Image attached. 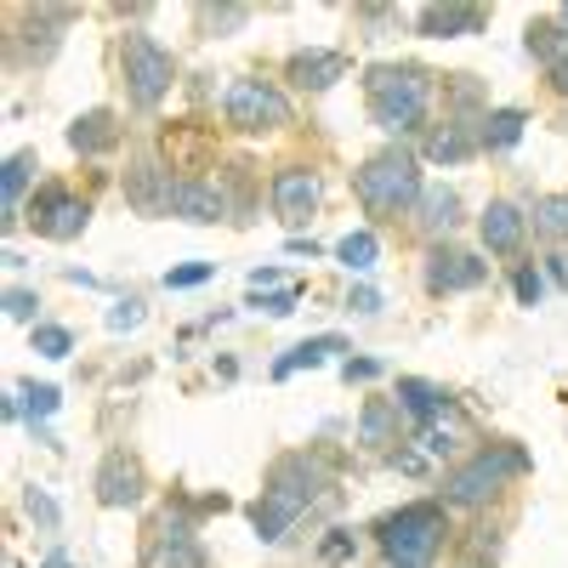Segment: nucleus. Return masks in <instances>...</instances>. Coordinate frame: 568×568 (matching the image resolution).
<instances>
[{
  "instance_id": "f257e3e1",
  "label": "nucleus",
  "mask_w": 568,
  "mask_h": 568,
  "mask_svg": "<svg viewBox=\"0 0 568 568\" xmlns=\"http://www.w3.org/2000/svg\"><path fill=\"white\" fill-rule=\"evenodd\" d=\"M444 74H433L426 63H369L364 69V103L375 131H387L393 142L426 136L433 131V103H438Z\"/></svg>"
},
{
  "instance_id": "f03ea898",
  "label": "nucleus",
  "mask_w": 568,
  "mask_h": 568,
  "mask_svg": "<svg viewBox=\"0 0 568 568\" xmlns=\"http://www.w3.org/2000/svg\"><path fill=\"white\" fill-rule=\"evenodd\" d=\"M535 471V460H529V449L524 444H511V438H489V444H478V449H466L444 478H438V500L449 506V511H484V506H495L511 484H524Z\"/></svg>"
},
{
  "instance_id": "7ed1b4c3",
  "label": "nucleus",
  "mask_w": 568,
  "mask_h": 568,
  "mask_svg": "<svg viewBox=\"0 0 568 568\" xmlns=\"http://www.w3.org/2000/svg\"><path fill=\"white\" fill-rule=\"evenodd\" d=\"M353 200L364 205L369 222H404V216H415L420 200H426V165H420V154L404 149V142H387V149H375L369 160H358Z\"/></svg>"
},
{
  "instance_id": "20e7f679",
  "label": "nucleus",
  "mask_w": 568,
  "mask_h": 568,
  "mask_svg": "<svg viewBox=\"0 0 568 568\" xmlns=\"http://www.w3.org/2000/svg\"><path fill=\"white\" fill-rule=\"evenodd\" d=\"M369 540L387 568H433L444 557V546L455 540V517L444 500H404L398 511L375 517Z\"/></svg>"
},
{
  "instance_id": "39448f33",
  "label": "nucleus",
  "mask_w": 568,
  "mask_h": 568,
  "mask_svg": "<svg viewBox=\"0 0 568 568\" xmlns=\"http://www.w3.org/2000/svg\"><path fill=\"white\" fill-rule=\"evenodd\" d=\"M114 63H120V85H125V103L136 114L160 109L171 91H176V58L171 45H160L149 29H125L114 40Z\"/></svg>"
},
{
  "instance_id": "423d86ee",
  "label": "nucleus",
  "mask_w": 568,
  "mask_h": 568,
  "mask_svg": "<svg viewBox=\"0 0 568 568\" xmlns=\"http://www.w3.org/2000/svg\"><path fill=\"white\" fill-rule=\"evenodd\" d=\"M291 91H284L278 80H262V74H240L227 80L222 91V125L240 131V136H278L284 125H291Z\"/></svg>"
},
{
  "instance_id": "0eeeda50",
  "label": "nucleus",
  "mask_w": 568,
  "mask_h": 568,
  "mask_svg": "<svg viewBox=\"0 0 568 568\" xmlns=\"http://www.w3.org/2000/svg\"><path fill=\"white\" fill-rule=\"evenodd\" d=\"M74 7H12L7 34V69H45L63 45V29L74 23Z\"/></svg>"
},
{
  "instance_id": "6e6552de",
  "label": "nucleus",
  "mask_w": 568,
  "mask_h": 568,
  "mask_svg": "<svg viewBox=\"0 0 568 568\" xmlns=\"http://www.w3.org/2000/svg\"><path fill=\"white\" fill-rule=\"evenodd\" d=\"M136 568H211V551L200 540V524H194V517H182L176 506H165L160 517H149Z\"/></svg>"
},
{
  "instance_id": "1a4fd4ad",
  "label": "nucleus",
  "mask_w": 568,
  "mask_h": 568,
  "mask_svg": "<svg viewBox=\"0 0 568 568\" xmlns=\"http://www.w3.org/2000/svg\"><path fill=\"white\" fill-rule=\"evenodd\" d=\"M23 222L40 233V240L69 245V240H80V233L91 227V200L74 194L69 182H40L29 194V205H23Z\"/></svg>"
},
{
  "instance_id": "9d476101",
  "label": "nucleus",
  "mask_w": 568,
  "mask_h": 568,
  "mask_svg": "<svg viewBox=\"0 0 568 568\" xmlns=\"http://www.w3.org/2000/svg\"><path fill=\"white\" fill-rule=\"evenodd\" d=\"M420 284H426V296H471V291H484V284H489V256L484 251H466L455 240L426 245Z\"/></svg>"
},
{
  "instance_id": "9b49d317",
  "label": "nucleus",
  "mask_w": 568,
  "mask_h": 568,
  "mask_svg": "<svg viewBox=\"0 0 568 568\" xmlns=\"http://www.w3.org/2000/svg\"><path fill=\"white\" fill-rule=\"evenodd\" d=\"M262 489H273V495H284V500H296L302 511H313L318 500L336 495V478H329V466H324L318 449H291V455H278V460L267 466Z\"/></svg>"
},
{
  "instance_id": "f8f14e48",
  "label": "nucleus",
  "mask_w": 568,
  "mask_h": 568,
  "mask_svg": "<svg viewBox=\"0 0 568 568\" xmlns=\"http://www.w3.org/2000/svg\"><path fill=\"white\" fill-rule=\"evenodd\" d=\"M171 194H176V176H171L165 160H154V154L125 160V171H120V200H125L136 216H149V222L171 216Z\"/></svg>"
},
{
  "instance_id": "ddd939ff",
  "label": "nucleus",
  "mask_w": 568,
  "mask_h": 568,
  "mask_svg": "<svg viewBox=\"0 0 568 568\" xmlns=\"http://www.w3.org/2000/svg\"><path fill=\"white\" fill-rule=\"evenodd\" d=\"M267 200H273V216L284 222V227H307L313 216H318V205H324V176L313 171V165H278L273 171V182H267Z\"/></svg>"
},
{
  "instance_id": "4468645a",
  "label": "nucleus",
  "mask_w": 568,
  "mask_h": 568,
  "mask_svg": "<svg viewBox=\"0 0 568 568\" xmlns=\"http://www.w3.org/2000/svg\"><path fill=\"white\" fill-rule=\"evenodd\" d=\"M529 205H517V200H489L478 211V245L484 256L495 262H511V256H524L529 251Z\"/></svg>"
},
{
  "instance_id": "2eb2a0df",
  "label": "nucleus",
  "mask_w": 568,
  "mask_h": 568,
  "mask_svg": "<svg viewBox=\"0 0 568 568\" xmlns=\"http://www.w3.org/2000/svg\"><path fill=\"white\" fill-rule=\"evenodd\" d=\"M171 216L176 222H194V227H216L233 222V194L222 176H176V194H171Z\"/></svg>"
},
{
  "instance_id": "dca6fc26",
  "label": "nucleus",
  "mask_w": 568,
  "mask_h": 568,
  "mask_svg": "<svg viewBox=\"0 0 568 568\" xmlns=\"http://www.w3.org/2000/svg\"><path fill=\"white\" fill-rule=\"evenodd\" d=\"M91 489H98V506L109 511H131L149 500V471H142V460L131 449H109L98 460V478H91Z\"/></svg>"
},
{
  "instance_id": "f3484780",
  "label": "nucleus",
  "mask_w": 568,
  "mask_h": 568,
  "mask_svg": "<svg viewBox=\"0 0 568 568\" xmlns=\"http://www.w3.org/2000/svg\"><path fill=\"white\" fill-rule=\"evenodd\" d=\"M347 52H336V45H302V52L284 58V80H291L296 91H307V98H318V91L342 85L347 80Z\"/></svg>"
},
{
  "instance_id": "a211bd4d",
  "label": "nucleus",
  "mask_w": 568,
  "mask_h": 568,
  "mask_svg": "<svg viewBox=\"0 0 568 568\" xmlns=\"http://www.w3.org/2000/svg\"><path fill=\"white\" fill-rule=\"evenodd\" d=\"M393 398L404 404L409 426H438V420H455L460 415V398L444 382H426V375H398Z\"/></svg>"
},
{
  "instance_id": "6ab92c4d",
  "label": "nucleus",
  "mask_w": 568,
  "mask_h": 568,
  "mask_svg": "<svg viewBox=\"0 0 568 568\" xmlns=\"http://www.w3.org/2000/svg\"><path fill=\"white\" fill-rule=\"evenodd\" d=\"M484 149H478V125L471 120H433V131L420 136V165H466V160H478Z\"/></svg>"
},
{
  "instance_id": "aec40b11",
  "label": "nucleus",
  "mask_w": 568,
  "mask_h": 568,
  "mask_svg": "<svg viewBox=\"0 0 568 568\" xmlns=\"http://www.w3.org/2000/svg\"><path fill=\"white\" fill-rule=\"evenodd\" d=\"M489 7H415L409 29L420 40H466V34H484L489 29Z\"/></svg>"
},
{
  "instance_id": "412c9836",
  "label": "nucleus",
  "mask_w": 568,
  "mask_h": 568,
  "mask_svg": "<svg viewBox=\"0 0 568 568\" xmlns=\"http://www.w3.org/2000/svg\"><path fill=\"white\" fill-rule=\"evenodd\" d=\"M404 433H409V415L398 398H364V409H358V444L364 449L393 455V449H404Z\"/></svg>"
},
{
  "instance_id": "4be33fe9",
  "label": "nucleus",
  "mask_w": 568,
  "mask_h": 568,
  "mask_svg": "<svg viewBox=\"0 0 568 568\" xmlns=\"http://www.w3.org/2000/svg\"><path fill=\"white\" fill-rule=\"evenodd\" d=\"M63 136H69V149H74L80 160H109L120 142H125V125H120L114 109H85V114L69 120Z\"/></svg>"
},
{
  "instance_id": "5701e85b",
  "label": "nucleus",
  "mask_w": 568,
  "mask_h": 568,
  "mask_svg": "<svg viewBox=\"0 0 568 568\" xmlns=\"http://www.w3.org/2000/svg\"><path fill=\"white\" fill-rule=\"evenodd\" d=\"M245 517H251V535H256L262 546H278L284 535H291V529L302 524V517H307V511H302L296 500H284V495H273V489H262V495H256V500L245 506Z\"/></svg>"
},
{
  "instance_id": "b1692460",
  "label": "nucleus",
  "mask_w": 568,
  "mask_h": 568,
  "mask_svg": "<svg viewBox=\"0 0 568 568\" xmlns=\"http://www.w3.org/2000/svg\"><path fill=\"white\" fill-rule=\"evenodd\" d=\"M460 222H466V200H460V187H426V200H420V211H415V227L426 233V240L444 245Z\"/></svg>"
},
{
  "instance_id": "393cba45",
  "label": "nucleus",
  "mask_w": 568,
  "mask_h": 568,
  "mask_svg": "<svg viewBox=\"0 0 568 568\" xmlns=\"http://www.w3.org/2000/svg\"><path fill=\"white\" fill-rule=\"evenodd\" d=\"M524 136H529V109L500 103V109H489V114L478 120V149H484V154H511Z\"/></svg>"
},
{
  "instance_id": "a878e982",
  "label": "nucleus",
  "mask_w": 568,
  "mask_h": 568,
  "mask_svg": "<svg viewBox=\"0 0 568 568\" xmlns=\"http://www.w3.org/2000/svg\"><path fill=\"white\" fill-rule=\"evenodd\" d=\"M524 52H529L546 74L568 58V29L557 23V12H551V18H529V29H524Z\"/></svg>"
},
{
  "instance_id": "bb28decb",
  "label": "nucleus",
  "mask_w": 568,
  "mask_h": 568,
  "mask_svg": "<svg viewBox=\"0 0 568 568\" xmlns=\"http://www.w3.org/2000/svg\"><path fill=\"white\" fill-rule=\"evenodd\" d=\"M34 171H40V154H34V149L7 154V176H0V187H7V227H18V222H23V205H29V182H34Z\"/></svg>"
},
{
  "instance_id": "cd10ccee",
  "label": "nucleus",
  "mask_w": 568,
  "mask_h": 568,
  "mask_svg": "<svg viewBox=\"0 0 568 568\" xmlns=\"http://www.w3.org/2000/svg\"><path fill=\"white\" fill-rule=\"evenodd\" d=\"M529 227L551 251H568V194H535L529 200Z\"/></svg>"
},
{
  "instance_id": "c85d7f7f",
  "label": "nucleus",
  "mask_w": 568,
  "mask_h": 568,
  "mask_svg": "<svg viewBox=\"0 0 568 568\" xmlns=\"http://www.w3.org/2000/svg\"><path fill=\"white\" fill-rule=\"evenodd\" d=\"M336 353H353L342 336H313V342H296L284 358H273V382H291L296 369H318L324 358H336Z\"/></svg>"
},
{
  "instance_id": "c756f323",
  "label": "nucleus",
  "mask_w": 568,
  "mask_h": 568,
  "mask_svg": "<svg viewBox=\"0 0 568 568\" xmlns=\"http://www.w3.org/2000/svg\"><path fill=\"white\" fill-rule=\"evenodd\" d=\"M329 256H336L347 273H375V262H382V240H375V227H353V233H342L336 245H329Z\"/></svg>"
},
{
  "instance_id": "7c9ffc66",
  "label": "nucleus",
  "mask_w": 568,
  "mask_h": 568,
  "mask_svg": "<svg viewBox=\"0 0 568 568\" xmlns=\"http://www.w3.org/2000/svg\"><path fill=\"white\" fill-rule=\"evenodd\" d=\"M415 444L433 460H460V449H466V409L455 420H438V426H415Z\"/></svg>"
},
{
  "instance_id": "2f4dec72",
  "label": "nucleus",
  "mask_w": 568,
  "mask_h": 568,
  "mask_svg": "<svg viewBox=\"0 0 568 568\" xmlns=\"http://www.w3.org/2000/svg\"><path fill=\"white\" fill-rule=\"evenodd\" d=\"M256 12L251 7H194V29H200V40H222V34H233V29H245Z\"/></svg>"
},
{
  "instance_id": "473e14b6",
  "label": "nucleus",
  "mask_w": 568,
  "mask_h": 568,
  "mask_svg": "<svg viewBox=\"0 0 568 568\" xmlns=\"http://www.w3.org/2000/svg\"><path fill=\"white\" fill-rule=\"evenodd\" d=\"M313 557H318V568H347V562L358 557V535H353L347 524L324 529V535H318V546H313Z\"/></svg>"
},
{
  "instance_id": "72a5a7b5",
  "label": "nucleus",
  "mask_w": 568,
  "mask_h": 568,
  "mask_svg": "<svg viewBox=\"0 0 568 568\" xmlns=\"http://www.w3.org/2000/svg\"><path fill=\"white\" fill-rule=\"evenodd\" d=\"M546 267L540 262H511V296H517V307H540L546 302Z\"/></svg>"
},
{
  "instance_id": "f704fd0d",
  "label": "nucleus",
  "mask_w": 568,
  "mask_h": 568,
  "mask_svg": "<svg viewBox=\"0 0 568 568\" xmlns=\"http://www.w3.org/2000/svg\"><path fill=\"white\" fill-rule=\"evenodd\" d=\"M18 393H23V415H29V433H34L40 420H52V415H58V404H63V393H58L52 382H23Z\"/></svg>"
},
{
  "instance_id": "c9c22d12",
  "label": "nucleus",
  "mask_w": 568,
  "mask_h": 568,
  "mask_svg": "<svg viewBox=\"0 0 568 568\" xmlns=\"http://www.w3.org/2000/svg\"><path fill=\"white\" fill-rule=\"evenodd\" d=\"M29 347H34L40 358H69V353H74V329H69V324H34V329H29Z\"/></svg>"
},
{
  "instance_id": "e433bc0d",
  "label": "nucleus",
  "mask_w": 568,
  "mask_h": 568,
  "mask_svg": "<svg viewBox=\"0 0 568 568\" xmlns=\"http://www.w3.org/2000/svg\"><path fill=\"white\" fill-rule=\"evenodd\" d=\"M353 23L364 29V40H382V29H404L398 7H353Z\"/></svg>"
},
{
  "instance_id": "4c0bfd02",
  "label": "nucleus",
  "mask_w": 568,
  "mask_h": 568,
  "mask_svg": "<svg viewBox=\"0 0 568 568\" xmlns=\"http://www.w3.org/2000/svg\"><path fill=\"white\" fill-rule=\"evenodd\" d=\"M296 302H302V291H296V284H284V291H267V296H256L251 291V313H267V318H291L296 313Z\"/></svg>"
},
{
  "instance_id": "58836bf2",
  "label": "nucleus",
  "mask_w": 568,
  "mask_h": 568,
  "mask_svg": "<svg viewBox=\"0 0 568 568\" xmlns=\"http://www.w3.org/2000/svg\"><path fill=\"white\" fill-rule=\"evenodd\" d=\"M382 375H387L382 358H353V353L342 358V382H347V387H369V382H382Z\"/></svg>"
},
{
  "instance_id": "ea45409f",
  "label": "nucleus",
  "mask_w": 568,
  "mask_h": 568,
  "mask_svg": "<svg viewBox=\"0 0 568 568\" xmlns=\"http://www.w3.org/2000/svg\"><path fill=\"white\" fill-rule=\"evenodd\" d=\"M23 506H29V517L40 529H63V511H58V500L45 495V489H23Z\"/></svg>"
},
{
  "instance_id": "a19ab883",
  "label": "nucleus",
  "mask_w": 568,
  "mask_h": 568,
  "mask_svg": "<svg viewBox=\"0 0 568 568\" xmlns=\"http://www.w3.org/2000/svg\"><path fill=\"white\" fill-rule=\"evenodd\" d=\"M211 273H216V262H182V267L165 273V291H194V284H205Z\"/></svg>"
},
{
  "instance_id": "79ce46f5",
  "label": "nucleus",
  "mask_w": 568,
  "mask_h": 568,
  "mask_svg": "<svg viewBox=\"0 0 568 568\" xmlns=\"http://www.w3.org/2000/svg\"><path fill=\"white\" fill-rule=\"evenodd\" d=\"M387 466H393V471H404V478H420V471L433 466V455H426L420 444H404V449H393V455H387Z\"/></svg>"
},
{
  "instance_id": "37998d69",
  "label": "nucleus",
  "mask_w": 568,
  "mask_h": 568,
  "mask_svg": "<svg viewBox=\"0 0 568 568\" xmlns=\"http://www.w3.org/2000/svg\"><path fill=\"white\" fill-rule=\"evenodd\" d=\"M34 307H40V296H34V291H23V284H12V291H7V318L29 324V318H34ZM34 324H40V318H34Z\"/></svg>"
},
{
  "instance_id": "c03bdc74",
  "label": "nucleus",
  "mask_w": 568,
  "mask_h": 568,
  "mask_svg": "<svg viewBox=\"0 0 568 568\" xmlns=\"http://www.w3.org/2000/svg\"><path fill=\"white\" fill-rule=\"evenodd\" d=\"M347 313H382V291H375V284H353V291H347Z\"/></svg>"
},
{
  "instance_id": "a18cd8bd",
  "label": "nucleus",
  "mask_w": 568,
  "mask_h": 568,
  "mask_svg": "<svg viewBox=\"0 0 568 568\" xmlns=\"http://www.w3.org/2000/svg\"><path fill=\"white\" fill-rule=\"evenodd\" d=\"M142 324V302L131 296V302H120V307H109V329H136Z\"/></svg>"
},
{
  "instance_id": "49530a36",
  "label": "nucleus",
  "mask_w": 568,
  "mask_h": 568,
  "mask_svg": "<svg viewBox=\"0 0 568 568\" xmlns=\"http://www.w3.org/2000/svg\"><path fill=\"white\" fill-rule=\"evenodd\" d=\"M540 267H546V284L568 291V251H551V256H540Z\"/></svg>"
},
{
  "instance_id": "de8ad7c7",
  "label": "nucleus",
  "mask_w": 568,
  "mask_h": 568,
  "mask_svg": "<svg viewBox=\"0 0 568 568\" xmlns=\"http://www.w3.org/2000/svg\"><path fill=\"white\" fill-rule=\"evenodd\" d=\"M278 278H284L278 267H251V291H256V296H262V291H284Z\"/></svg>"
},
{
  "instance_id": "09e8293b",
  "label": "nucleus",
  "mask_w": 568,
  "mask_h": 568,
  "mask_svg": "<svg viewBox=\"0 0 568 568\" xmlns=\"http://www.w3.org/2000/svg\"><path fill=\"white\" fill-rule=\"evenodd\" d=\"M284 251H291V256H307V262L324 256V245H318V240H302V233H291V245H284Z\"/></svg>"
},
{
  "instance_id": "8fccbe9b",
  "label": "nucleus",
  "mask_w": 568,
  "mask_h": 568,
  "mask_svg": "<svg viewBox=\"0 0 568 568\" xmlns=\"http://www.w3.org/2000/svg\"><path fill=\"white\" fill-rule=\"evenodd\" d=\"M546 91H551V98H568V58H562L551 74H546Z\"/></svg>"
},
{
  "instance_id": "3c124183",
  "label": "nucleus",
  "mask_w": 568,
  "mask_h": 568,
  "mask_svg": "<svg viewBox=\"0 0 568 568\" xmlns=\"http://www.w3.org/2000/svg\"><path fill=\"white\" fill-rule=\"evenodd\" d=\"M40 568H74V562H69V551H45V562H40Z\"/></svg>"
},
{
  "instance_id": "603ef678",
  "label": "nucleus",
  "mask_w": 568,
  "mask_h": 568,
  "mask_svg": "<svg viewBox=\"0 0 568 568\" xmlns=\"http://www.w3.org/2000/svg\"><path fill=\"white\" fill-rule=\"evenodd\" d=\"M455 568H495V557H471V551H466V557H460Z\"/></svg>"
},
{
  "instance_id": "864d4df0",
  "label": "nucleus",
  "mask_w": 568,
  "mask_h": 568,
  "mask_svg": "<svg viewBox=\"0 0 568 568\" xmlns=\"http://www.w3.org/2000/svg\"><path fill=\"white\" fill-rule=\"evenodd\" d=\"M557 23H562V29H568V0H562V7H557Z\"/></svg>"
}]
</instances>
